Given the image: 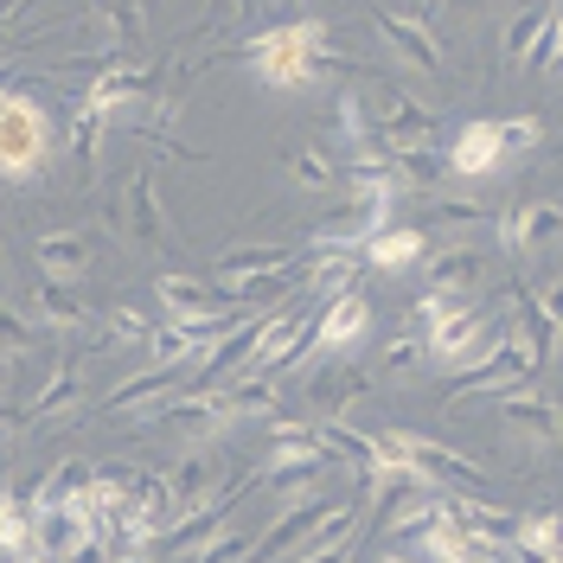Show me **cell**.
<instances>
[{
  "label": "cell",
  "mask_w": 563,
  "mask_h": 563,
  "mask_svg": "<svg viewBox=\"0 0 563 563\" xmlns=\"http://www.w3.org/2000/svg\"><path fill=\"white\" fill-rule=\"evenodd\" d=\"M167 487H174V512H192V506L218 499V455H211V449H192V455L167 474Z\"/></svg>",
  "instance_id": "23"
},
{
  "label": "cell",
  "mask_w": 563,
  "mask_h": 563,
  "mask_svg": "<svg viewBox=\"0 0 563 563\" xmlns=\"http://www.w3.org/2000/svg\"><path fill=\"white\" fill-rule=\"evenodd\" d=\"M538 563H563V551H551V558H538Z\"/></svg>",
  "instance_id": "42"
},
{
  "label": "cell",
  "mask_w": 563,
  "mask_h": 563,
  "mask_svg": "<svg viewBox=\"0 0 563 563\" xmlns=\"http://www.w3.org/2000/svg\"><path fill=\"white\" fill-rule=\"evenodd\" d=\"M372 26H378V38H385L390 52L404 58V65H417V70H442V45H435V33L422 26V20H404L397 7H372Z\"/></svg>",
  "instance_id": "16"
},
{
  "label": "cell",
  "mask_w": 563,
  "mask_h": 563,
  "mask_svg": "<svg viewBox=\"0 0 563 563\" xmlns=\"http://www.w3.org/2000/svg\"><path fill=\"white\" fill-rule=\"evenodd\" d=\"M115 224L135 238V244H167V218H161V192H154V174L135 167L115 192Z\"/></svg>",
  "instance_id": "14"
},
{
  "label": "cell",
  "mask_w": 563,
  "mask_h": 563,
  "mask_svg": "<svg viewBox=\"0 0 563 563\" xmlns=\"http://www.w3.org/2000/svg\"><path fill=\"white\" fill-rule=\"evenodd\" d=\"M378 563H422L417 551H390V558H378Z\"/></svg>",
  "instance_id": "39"
},
{
  "label": "cell",
  "mask_w": 563,
  "mask_h": 563,
  "mask_svg": "<svg viewBox=\"0 0 563 563\" xmlns=\"http://www.w3.org/2000/svg\"><path fill=\"white\" fill-rule=\"evenodd\" d=\"M538 365H544V358L531 352L526 333H499V340H493V352H481V358H474V365L455 378V397H474V390H499V397H506V390L519 385V378H531Z\"/></svg>",
  "instance_id": "7"
},
{
  "label": "cell",
  "mask_w": 563,
  "mask_h": 563,
  "mask_svg": "<svg viewBox=\"0 0 563 563\" xmlns=\"http://www.w3.org/2000/svg\"><path fill=\"white\" fill-rule=\"evenodd\" d=\"M551 551H563L558 512H526V519L512 526V558H519V563H538V558H551Z\"/></svg>",
  "instance_id": "25"
},
{
  "label": "cell",
  "mask_w": 563,
  "mask_h": 563,
  "mask_svg": "<svg viewBox=\"0 0 563 563\" xmlns=\"http://www.w3.org/2000/svg\"><path fill=\"white\" fill-rule=\"evenodd\" d=\"M358 390H365V378H358V365H340V372H327V378L314 385L320 417H346V404H358Z\"/></svg>",
  "instance_id": "29"
},
{
  "label": "cell",
  "mask_w": 563,
  "mask_h": 563,
  "mask_svg": "<svg viewBox=\"0 0 563 563\" xmlns=\"http://www.w3.org/2000/svg\"><path fill=\"white\" fill-rule=\"evenodd\" d=\"M378 449H385V461H397V467L422 474L429 487H442L449 499H493L487 474H481V467H474L467 455L442 449V442H429V435H404V429H385V435H378Z\"/></svg>",
  "instance_id": "4"
},
{
  "label": "cell",
  "mask_w": 563,
  "mask_h": 563,
  "mask_svg": "<svg viewBox=\"0 0 563 563\" xmlns=\"http://www.w3.org/2000/svg\"><path fill=\"white\" fill-rule=\"evenodd\" d=\"M390 179H397V199L404 192H435L442 179H449V167H442V154H390Z\"/></svg>",
  "instance_id": "27"
},
{
  "label": "cell",
  "mask_w": 563,
  "mask_h": 563,
  "mask_svg": "<svg viewBox=\"0 0 563 563\" xmlns=\"http://www.w3.org/2000/svg\"><path fill=\"white\" fill-rule=\"evenodd\" d=\"M333 38L320 20H282V26H263V33L244 45V65L250 77L263 84V90H276V97H301V90H314L320 77L333 70Z\"/></svg>",
  "instance_id": "1"
},
{
  "label": "cell",
  "mask_w": 563,
  "mask_h": 563,
  "mask_svg": "<svg viewBox=\"0 0 563 563\" xmlns=\"http://www.w3.org/2000/svg\"><path fill=\"white\" fill-rule=\"evenodd\" d=\"M250 544H256V538H250V531H218V538H211V544H199V551H192V558L186 563H244L250 558Z\"/></svg>",
  "instance_id": "35"
},
{
  "label": "cell",
  "mask_w": 563,
  "mask_h": 563,
  "mask_svg": "<svg viewBox=\"0 0 563 563\" xmlns=\"http://www.w3.org/2000/svg\"><path fill=\"white\" fill-rule=\"evenodd\" d=\"M365 333H372V301H365V288H346V295L320 301V314H314V358H346V352L365 346Z\"/></svg>",
  "instance_id": "8"
},
{
  "label": "cell",
  "mask_w": 563,
  "mask_h": 563,
  "mask_svg": "<svg viewBox=\"0 0 563 563\" xmlns=\"http://www.w3.org/2000/svg\"><path fill=\"white\" fill-rule=\"evenodd\" d=\"M154 308L161 320H206V314H224V288H211L199 276H154Z\"/></svg>",
  "instance_id": "19"
},
{
  "label": "cell",
  "mask_w": 563,
  "mask_h": 563,
  "mask_svg": "<svg viewBox=\"0 0 563 563\" xmlns=\"http://www.w3.org/2000/svg\"><path fill=\"white\" fill-rule=\"evenodd\" d=\"M52 161H58V115L13 77H0V179L33 186L52 174Z\"/></svg>",
  "instance_id": "2"
},
{
  "label": "cell",
  "mask_w": 563,
  "mask_h": 563,
  "mask_svg": "<svg viewBox=\"0 0 563 563\" xmlns=\"http://www.w3.org/2000/svg\"><path fill=\"white\" fill-rule=\"evenodd\" d=\"M538 147H544V122L538 115H474L449 141L442 167H449V179H493L506 167H519V161H531Z\"/></svg>",
  "instance_id": "3"
},
{
  "label": "cell",
  "mask_w": 563,
  "mask_h": 563,
  "mask_svg": "<svg viewBox=\"0 0 563 563\" xmlns=\"http://www.w3.org/2000/svg\"><path fill=\"white\" fill-rule=\"evenodd\" d=\"M103 115H90V109L70 103V161H84V167H97V141H103Z\"/></svg>",
  "instance_id": "33"
},
{
  "label": "cell",
  "mask_w": 563,
  "mask_h": 563,
  "mask_svg": "<svg viewBox=\"0 0 563 563\" xmlns=\"http://www.w3.org/2000/svg\"><path fill=\"white\" fill-rule=\"evenodd\" d=\"M333 506H340V499H288V506H282L276 519H269V531H263V538L250 544V558H244V563H276V558H295V544H301V538H308V531H314L320 519L333 512Z\"/></svg>",
  "instance_id": "12"
},
{
  "label": "cell",
  "mask_w": 563,
  "mask_h": 563,
  "mask_svg": "<svg viewBox=\"0 0 563 563\" xmlns=\"http://www.w3.org/2000/svg\"><path fill=\"white\" fill-rule=\"evenodd\" d=\"M90 256H97V244H90V231H45L38 238V269H45V282H77L84 269H90Z\"/></svg>",
  "instance_id": "21"
},
{
  "label": "cell",
  "mask_w": 563,
  "mask_h": 563,
  "mask_svg": "<svg viewBox=\"0 0 563 563\" xmlns=\"http://www.w3.org/2000/svg\"><path fill=\"white\" fill-rule=\"evenodd\" d=\"M499 417H506V442H519V449H558L563 442V417H558L551 397L506 390V397H499Z\"/></svg>",
  "instance_id": "11"
},
{
  "label": "cell",
  "mask_w": 563,
  "mask_h": 563,
  "mask_svg": "<svg viewBox=\"0 0 563 563\" xmlns=\"http://www.w3.org/2000/svg\"><path fill=\"white\" fill-rule=\"evenodd\" d=\"M129 499H135L141 512H154L161 526H174V487H167V474H129Z\"/></svg>",
  "instance_id": "31"
},
{
  "label": "cell",
  "mask_w": 563,
  "mask_h": 563,
  "mask_svg": "<svg viewBox=\"0 0 563 563\" xmlns=\"http://www.w3.org/2000/svg\"><path fill=\"white\" fill-rule=\"evenodd\" d=\"M20 551H33V506L26 493L0 487V558H20Z\"/></svg>",
  "instance_id": "26"
},
{
  "label": "cell",
  "mask_w": 563,
  "mask_h": 563,
  "mask_svg": "<svg viewBox=\"0 0 563 563\" xmlns=\"http://www.w3.org/2000/svg\"><path fill=\"white\" fill-rule=\"evenodd\" d=\"M154 417L167 422L174 435H186V442H211V435H224V429H231V410H224V397H218L211 385L179 390L174 404H161Z\"/></svg>",
  "instance_id": "13"
},
{
  "label": "cell",
  "mask_w": 563,
  "mask_h": 563,
  "mask_svg": "<svg viewBox=\"0 0 563 563\" xmlns=\"http://www.w3.org/2000/svg\"><path fill=\"white\" fill-rule=\"evenodd\" d=\"M7 563H52V558H38V551H20V558H7Z\"/></svg>",
  "instance_id": "40"
},
{
  "label": "cell",
  "mask_w": 563,
  "mask_h": 563,
  "mask_svg": "<svg viewBox=\"0 0 563 563\" xmlns=\"http://www.w3.org/2000/svg\"><path fill=\"white\" fill-rule=\"evenodd\" d=\"M365 115H372V135L385 154H422L429 141H435V115L417 103V97H404L397 84H378L372 97H365Z\"/></svg>",
  "instance_id": "5"
},
{
  "label": "cell",
  "mask_w": 563,
  "mask_h": 563,
  "mask_svg": "<svg viewBox=\"0 0 563 563\" xmlns=\"http://www.w3.org/2000/svg\"><path fill=\"white\" fill-rule=\"evenodd\" d=\"M244 493H250V487H224L218 499H206V506H192V512H179L174 526H167L161 538H154V544H161L167 558H192L199 544H211L218 531L231 526V512H238V499H244Z\"/></svg>",
  "instance_id": "9"
},
{
  "label": "cell",
  "mask_w": 563,
  "mask_h": 563,
  "mask_svg": "<svg viewBox=\"0 0 563 563\" xmlns=\"http://www.w3.org/2000/svg\"><path fill=\"white\" fill-rule=\"evenodd\" d=\"M422 295H442V301H474L481 295V250H442V256H422Z\"/></svg>",
  "instance_id": "15"
},
{
  "label": "cell",
  "mask_w": 563,
  "mask_h": 563,
  "mask_svg": "<svg viewBox=\"0 0 563 563\" xmlns=\"http://www.w3.org/2000/svg\"><path fill=\"white\" fill-rule=\"evenodd\" d=\"M26 346H38V327L13 308H0V352H26Z\"/></svg>",
  "instance_id": "36"
},
{
  "label": "cell",
  "mask_w": 563,
  "mask_h": 563,
  "mask_svg": "<svg viewBox=\"0 0 563 563\" xmlns=\"http://www.w3.org/2000/svg\"><path fill=\"white\" fill-rule=\"evenodd\" d=\"M531 301H538V314H544V320H551V327H558V333H563V276L551 282V288H538Z\"/></svg>",
  "instance_id": "38"
},
{
  "label": "cell",
  "mask_w": 563,
  "mask_h": 563,
  "mask_svg": "<svg viewBox=\"0 0 563 563\" xmlns=\"http://www.w3.org/2000/svg\"><path fill=\"white\" fill-rule=\"evenodd\" d=\"M551 20H558V0H544V7H526L506 38H499V52H506V70H526L538 65V52H544V38H551Z\"/></svg>",
  "instance_id": "22"
},
{
  "label": "cell",
  "mask_w": 563,
  "mask_h": 563,
  "mask_svg": "<svg viewBox=\"0 0 563 563\" xmlns=\"http://www.w3.org/2000/svg\"><path fill=\"white\" fill-rule=\"evenodd\" d=\"M378 365H385L390 385H404V378H422V372H429V352H422L417 333H404V340H390V346H385V358H378Z\"/></svg>",
  "instance_id": "30"
},
{
  "label": "cell",
  "mask_w": 563,
  "mask_h": 563,
  "mask_svg": "<svg viewBox=\"0 0 563 563\" xmlns=\"http://www.w3.org/2000/svg\"><path fill=\"white\" fill-rule=\"evenodd\" d=\"M558 231H563V199H531V206H519V211L499 218V244L512 250V256L544 250Z\"/></svg>",
  "instance_id": "18"
},
{
  "label": "cell",
  "mask_w": 563,
  "mask_h": 563,
  "mask_svg": "<svg viewBox=\"0 0 563 563\" xmlns=\"http://www.w3.org/2000/svg\"><path fill=\"white\" fill-rule=\"evenodd\" d=\"M404 551H417L422 563H499L493 551H481V544L461 531V519L449 512V493H442L435 519H429L422 531H410V538H404Z\"/></svg>",
  "instance_id": "10"
},
{
  "label": "cell",
  "mask_w": 563,
  "mask_h": 563,
  "mask_svg": "<svg viewBox=\"0 0 563 563\" xmlns=\"http://www.w3.org/2000/svg\"><path fill=\"white\" fill-rule=\"evenodd\" d=\"M435 224H442V231H474V224H487V211L481 206H467V199H461V206H435Z\"/></svg>",
  "instance_id": "37"
},
{
  "label": "cell",
  "mask_w": 563,
  "mask_h": 563,
  "mask_svg": "<svg viewBox=\"0 0 563 563\" xmlns=\"http://www.w3.org/2000/svg\"><path fill=\"white\" fill-rule=\"evenodd\" d=\"M77 390H84V372L77 365H58V378L38 390L33 404H26V422H45V417H65L70 404H77Z\"/></svg>",
  "instance_id": "28"
},
{
  "label": "cell",
  "mask_w": 563,
  "mask_h": 563,
  "mask_svg": "<svg viewBox=\"0 0 563 563\" xmlns=\"http://www.w3.org/2000/svg\"><path fill=\"white\" fill-rule=\"evenodd\" d=\"M493 340H499V333H493V308L461 301L442 327H429V333H422V352H429L435 365H455V372H461V365H474L481 352H493Z\"/></svg>",
  "instance_id": "6"
},
{
  "label": "cell",
  "mask_w": 563,
  "mask_h": 563,
  "mask_svg": "<svg viewBox=\"0 0 563 563\" xmlns=\"http://www.w3.org/2000/svg\"><path fill=\"white\" fill-rule=\"evenodd\" d=\"M115 563H154V551H135V558H115Z\"/></svg>",
  "instance_id": "41"
},
{
  "label": "cell",
  "mask_w": 563,
  "mask_h": 563,
  "mask_svg": "<svg viewBox=\"0 0 563 563\" xmlns=\"http://www.w3.org/2000/svg\"><path fill=\"white\" fill-rule=\"evenodd\" d=\"M365 269H378V276H410L422 256H429V231L422 224H385L378 238H365Z\"/></svg>",
  "instance_id": "17"
},
{
  "label": "cell",
  "mask_w": 563,
  "mask_h": 563,
  "mask_svg": "<svg viewBox=\"0 0 563 563\" xmlns=\"http://www.w3.org/2000/svg\"><path fill=\"white\" fill-rule=\"evenodd\" d=\"M26 320H33V327H58V333H65V327H84V320H90V308L70 295L65 282H38V295L26 301Z\"/></svg>",
  "instance_id": "24"
},
{
  "label": "cell",
  "mask_w": 563,
  "mask_h": 563,
  "mask_svg": "<svg viewBox=\"0 0 563 563\" xmlns=\"http://www.w3.org/2000/svg\"><path fill=\"white\" fill-rule=\"evenodd\" d=\"M282 161H288V179L308 186V192H327V186H333V161H327L320 147H288Z\"/></svg>",
  "instance_id": "32"
},
{
  "label": "cell",
  "mask_w": 563,
  "mask_h": 563,
  "mask_svg": "<svg viewBox=\"0 0 563 563\" xmlns=\"http://www.w3.org/2000/svg\"><path fill=\"white\" fill-rule=\"evenodd\" d=\"M474 7H487V0H474Z\"/></svg>",
  "instance_id": "43"
},
{
  "label": "cell",
  "mask_w": 563,
  "mask_h": 563,
  "mask_svg": "<svg viewBox=\"0 0 563 563\" xmlns=\"http://www.w3.org/2000/svg\"><path fill=\"white\" fill-rule=\"evenodd\" d=\"M186 378H192V365H147V372H135L129 385L109 390L103 410H109V417H129L135 404H161V397H167V390H179Z\"/></svg>",
  "instance_id": "20"
},
{
  "label": "cell",
  "mask_w": 563,
  "mask_h": 563,
  "mask_svg": "<svg viewBox=\"0 0 563 563\" xmlns=\"http://www.w3.org/2000/svg\"><path fill=\"white\" fill-rule=\"evenodd\" d=\"M558 526H563V512H558Z\"/></svg>",
  "instance_id": "44"
},
{
  "label": "cell",
  "mask_w": 563,
  "mask_h": 563,
  "mask_svg": "<svg viewBox=\"0 0 563 563\" xmlns=\"http://www.w3.org/2000/svg\"><path fill=\"white\" fill-rule=\"evenodd\" d=\"M154 327H161V314H141V308H129V301L109 308V340H115V346H147Z\"/></svg>",
  "instance_id": "34"
}]
</instances>
